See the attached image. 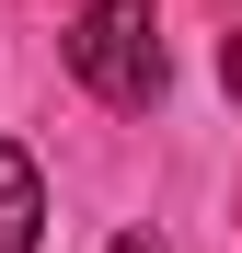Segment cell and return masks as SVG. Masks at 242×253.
<instances>
[{
	"label": "cell",
	"instance_id": "3",
	"mask_svg": "<svg viewBox=\"0 0 242 253\" xmlns=\"http://www.w3.org/2000/svg\"><path fill=\"white\" fill-rule=\"evenodd\" d=\"M104 253H161V242H150V230H115V242H104Z\"/></svg>",
	"mask_w": 242,
	"mask_h": 253
},
{
	"label": "cell",
	"instance_id": "1",
	"mask_svg": "<svg viewBox=\"0 0 242 253\" xmlns=\"http://www.w3.org/2000/svg\"><path fill=\"white\" fill-rule=\"evenodd\" d=\"M69 69H81V92H93V104L150 115L161 81H173V58H161V12H150V0H81V23H69Z\"/></svg>",
	"mask_w": 242,
	"mask_h": 253
},
{
	"label": "cell",
	"instance_id": "2",
	"mask_svg": "<svg viewBox=\"0 0 242 253\" xmlns=\"http://www.w3.org/2000/svg\"><path fill=\"white\" fill-rule=\"evenodd\" d=\"M35 242H47V173L0 150V253H35Z\"/></svg>",
	"mask_w": 242,
	"mask_h": 253
}]
</instances>
